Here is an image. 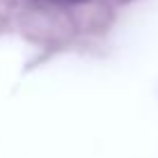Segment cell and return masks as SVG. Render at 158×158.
<instances>
[{
  "mask_svg": "<svg viewBox=\"0 0 158 158\" xmlns=\"http://www.w3.org/2000/svg\"><path fill=\"white\" fill-rule=\"evenodd\" d=\"M67 2H85V0H67Z\"/></svg>",
  "mask_w": 158,
  "mask_h": 158,
  "instance_id": "obj_1",
  "label": "cell"
}]
</instances>
